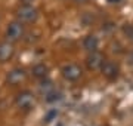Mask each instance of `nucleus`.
Listing matches in <instances>:
<instances>
[{
    "instance_id": "f03ea898",
    "label": "nucleus",
    "mask_w": 133,
    "mask_h": 126,
    "mask_svg": "<svg viewBox=\"0 0 133 126\" xmlns=\"http://www.w3.org/2000/svg\"><path fill=\"white\" fill-rule=\"evenodd\" d=\"M24 22H21V21H14V22H10L8 25V28H6V39L15 43V42H18L24 37Z\"/></svg>"
},
{
    "instance_id": "f3484780",
    "label": "nucleus",
    "mask_w": 133,
    "mask_h": 126,
    "mask_svg": "<svg viewBox=\"0 0 133 126\" xmlns=\"http://www.w3.org/2000/svg\"><path fill=\"white\" fill-rule=\"evenodd\" d=\"M87 2H89V0H76V3H78V5H84Z\"/></svg>"
},
{
    "instance_id": "6e6552de",
    "label": "nucleus",
    "mask_w": 133,
    "mask_h": 126,
    "mask_svg": "<svg viewBox=\"0 0 133 126\" xmlns=\"http://www.w3.org/2000/svg\"><path fill=\"white\" fill-rule=\"evenodd\" d=\"M14 53H15V48L12 42L6 40V42L0 43V62H8L9 59H12Z\"/></svg>"
},
{
    "instance_id": "f8f14e48",
    "label": "nucleus",
    "mask_w": 133,
    "mask_h": 126,
    "mask_svg": "<svg viewBox=\"0 0 133 126\" xmlns=\"http://www.w3.org/2000/svg\"><path fill=\"white\" fill-rule=\"evenodd\" d=\"M123 33H124V36L127 37L130 42H133V25H129V24H126L123 27Z\"/></svg>"
},
{
    "instance_id": "39448f33",
    "label": "nucleus",
    "mask_w": 133,
    "mask_h": 126,
    "mask_svg": "<svg viewBox=\"0 0 133 126\" xmlns=\"http://www.w3.org/2000/svg\"><path fill=\"white\" fill-rule=\"evenodd\" d=\"M107 61L104 56V53L99 52V51H93V52H89L87 58H86V65L89 70H101V67L104 65V62Z\"/></svg>"
},
{
    "instance_id": "2eb2a0df",
    "label": "nucleus",
    "mask_w": 133,
    "mask_h": 126,
    "mask_svg": "<svg viewBox=\"0 0 133 126\" xmlns=\"http://www.w3.org/2000/svg\"><path fill=\"white\" fill-rule=\"evenodd\" d=\"M33 2H36V0H21L22 5H33Z\"/></svg>"
},
{
    "instance_id": "dca6fc26",
    "label": "nucleus",
    "mask_w": 133,
    "mask_h": 126,
    "mask_svg": "<svg viewBox=\"0 0 133 126\" xmlns=\"http://www.w3.org/2000/svg\"><path fill=\"white\" fill-rule=\"evenodd\" d=\"M129 64H132V65H133V51L129 53Z\"/></svg>"
},
{
    "instance_id": "1a4fd4ad",
    "label": "nucleus",
    "mask_w": 133,
    "mask_h": 126,
    "mask_svg": "<svg viewBox=\"0 0 133 126\" xmlns=\"http://www.w3.org/2000/svg\"><path fill=\"white\" fill-rule=\"evenodd\" d=\"M83 48H84L87 52L98 51V48H99V39H98L96 36H93V34L86 36L84 40H83Z\"/></svg>"
},
{
    "instance_id": "20e7f679",
    "label": "nucleus",
    "mask_w": 133,
    "mask_h": 126,
    "mask_svg": "<svg viewBox=\"0 0 133 126\" xmlns=\"http://www.w3.org/2000/svg\"><path fill=\"white\" fill-rule=\"evenodd\" d=\"M61 74H62V77L65 80H68V82H77L83 76V70H81L80 65L71 62V64H65L61 68Z\"/></svg>"
},
{
    "instance_id": "a211bd4d",
    "label": "nucleus",
    "mask_w": 133,
    "mask_h": 126,
    "mask_svg": "<svg viewBox=\"0 0 133 126\" xmlns=\"http://www.w3.org/2000/svg\"><path fill=\"white\" fill-rule=\"evenodd\" d=\"M108 2H111V3H115V2H118V0H108Z\"/></svg>"
},
{
    "instance_id": "9b49d317",
    "label": "nucleus",
    "mask_w": 133,
    "mask_h": 126,
    "mask_svg": "<svg viewBox=\"0 0 133 126\" xmlns=\"http://www.w3.org/2000/svg\"><path fill=\"white\" fill-rule=\"evenodd\" d=\"M38 89H40V92H42V95H49L50 92H53L55 91V85H53L52 80H48V79H43L42 82H40V86H38Z\"/></svg>"
},
{
    "instance_id": "f257e3e1",
    "label": "nucleus",
    "mask_w": 133,
    "mask_h": 126,
    "mask_svg": "<svg viewBox=\"0 0 133 126\" xmlns=\"http://www.w3.org/2000/svg\"><path fill=\"white\" fill-rule=\"evenodd\" d=\"M16 18L21 22H36L38 18V10L33 5H21L16 10Z\"/></svg>"
},
{
    "instance_id": "0eeeda50",
    "label": "nucleus",
    "mask_w": 133,
    "mask_h": 126,
    "mask_svg": "<svg viewBox=\"0 0 133 126\" xmlns=\"http://www.w3.org/2000/svg\"><path fill=\"white\" fill-rule=\"evenodd\" d=\"M25 77H27V73H25L24 68H14L6 76V83L10 86H16V85L24 82Z\"/></svg>"
},
{
    "instance_id": "7ed1b4c3",
    "label": "nucleus",
    "mask_w": 133,
    "mask_h": 126,
    "mask_svg": "<svg viewBox=\"0 0 133 126\" xmlns=\"http://www.w3.org/2000/svg\"><path fill=\"white\" fill-rule=\"evenodd\" d=\"M15 102H16L18 108L24 110V111H28V110H31V108L36 105V97H34V93L30 92V91H22V92H19L18 95H16Z\"/></svg>"
},
{
    "instance_id": "4468645a",
    "label": "nucleus",
    "mask_w": 133,
    "mask_h": 126,
    "mask_svg": "<svg viewBox=\"0 0 133 126\" xmlns=\"http://www.w3.org/2000/svg\"><path fill=\"white\" fill-rule=\"evenodd\" d=\"M55 116H56V111H50V113L48 114V116H46V119H44V120H46V122H50Z\"/></svg>"
},
{
    "instance_id": "9d476101",
    "label": "nucleus",
    "mask_w": 133,
    "mask_h": 126,
    "mask_svg": "<svg viewBox=\"0 0 133 126\" xmlns=\"http://www.w3.org/2000/svg\"><path fill=\"white\" fill-rule=\"evenodd\" d=\"M31 73H33V76H34L36 79H38V80H43V79L48 77L49 68H48V65H44V64H37V65H34V67H33Z\"/></svg>"
},
{
    "instance_id": "ddd939ff",
    "label": "nucleus",
    "mask_w": 133,
    "mask_h": 126,
    "mask_svg": "<svg viewBox=\"0 0 133 126\" xmlns=\"http://www.w3.org/2000/svg\"><path fill=\"white\" fill-rule=\"evenodd\" d=\"M46 101L48 102H55V101H58V99H61V93L59 92H56V89L53 91V92H50L49 95H46Z\"/></svg>"
},
{
    "instance_id": "423d86ee",
    "label": "nucleus",
    "mask_w": 133,
    "mask_h": 126,
    "mask_svg": "<svg viewBox=\"0 0 133 126\" xmlns=\"http://www.w3.org/2000/svg\"><path fill=\"white\" fill-rule=\"evenodd\" d=\"M101 73L108 80H115L120 74V67L118 64L114 62V61H105L104 65L101 67Z\"/></svg>"
}]
</instances>
